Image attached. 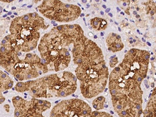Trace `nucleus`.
Listing matches in <instances>:
<instances>
[{
    "instance_id": "obj_1",
    "label": "nucleus",
    "mask_w": 156,
    "mask_h": 117,
    "mask_svg": "<svg viewBox=\"0 0 156 117\" xmlns=\"http://www.w3.org/2000/svg\"><path fill=\"white\" fill-rule=\"evenodd\" d=\"M150 53L133 48L109 76L114 110L120 117H140L143 112L141 84L146 77Z\"/></svg>"
},
{
    "instance_id": "obj_2",
    "label": "nucleus",
    "mask_w": 156,
    "mask_h": 117,
    "mask_svg": "<svg viewBox=\"0 0 156 117\" xmlns=\"http://www.w3.org/2000/svg\"><path fill=\"white\" fill-rule=\"evenodd\" d=\"M72 54L82 95L86 98L98 96L105 90L109 78L108 68L101 48L84 37L76 44Z\"/></svg>"
},
{
    "instance_id": "obj_3",
    "label": "nucleus",
    "mask_w": 156,
    "mask_h": 117,
    "mask_svg": "<svg viewBox=\"0 0 156 117\" xmlns=\"http://www.w3.org/2000/svg\"><path fill=\"white\" fill-rule=\"evenodd\" d=\"M84 36L78 25H62V29L54 28L41 39L38 49L42 62L56 72L62 71L69 66L72 53L76 42Z\"/></svg>"
},
{
    "instance_id": "obj_4",
    "label": "nucleus",
    "mask_w": 156,
    "mask_h": 117,
    "mask_svg": "<svg viewBox=\"0 0 156 117\" xmlns=\"http://www.w3.org/2000/svg\"><path fill=\"white\" fill-rule=\"evenodd\" d=\"M46 28L44 20L36 12L15 18L10 27L11 45L17 53L31 51L37 46L40 30Z\"/></svg>"
},
{
    "instance_id": "obj_5",
    "label": "nucleus",
    "mask_w": 156,
    "mask_h": 117,
    "mask_svg": "<svg viewBox=\"0 0 156 117\" xmlns=\"http://www.w3.org/2000/svg\"><path fill=\"white\" fill-rule=\"evenodd\" d=\"M37 8L46 18L64 23L76 20L81 12L78 6L64 3L60 1H44Z\"/></svg>"
},
{
    "instance_id": "obj_6",
    "label": "nucleus",
    "mask_w": 156,
    "mask_h": 117,
    "mask_svg": "<svg viewBox=\"0 0 156 117\" xmlns=\"http://www.w3.org/2000/svg\"><path fill=\"white\" fill-rule=\"evenodd\" d=\"M48 98H65L76 92L77 78L73 73L63 71L45 76Z\"/></svg>"
},
{
    "instance_id": "obj_7",
    "label": "nucleus",
    "mask_w": 156,
    "mask_h": 117,
    "mask_svg": "<svg viewBox=\"0 0 156 117\" xmlns=\"http://www.w3.org/2000/svg\"><path fill=\"white\" fill-rule=\"evenodd\" d=\"M48 71L47 66L42 62L37 55L28 53L24 59L18 60L10 73L14 76L16 80L23 81L37 78Z\"/></svg>"
},
{
    "instance_id": "obj_8",
    "label": "nucleus",
    "mask_w": 156,
    "mask_h": 117,
    "mask_svg": "<svg viewBox=\"0 0 156 117\" xmlns=\"http://www.w3.org/2000/svg\"><path fill=\"white\" fill-rule=\"evenodd\" d=\"M15 108L14 117H45L43 112L51 106L50 101L32 98L26 100L19 96L12 98Z\"/></svg>"
},
{
    "instance_id": "obj_9",
    "label": "nucleus",
    "mask_w": 156,
    "mask_h": 117,
    "mask_svg": "<svg viewBox=\"0 0 156 117\" xmlns=\"http://www.w3.org/2000/svg\"><path fill=\"white\" fill-rule=\"evenodd\" d=\"M92 112L90 105L79 99L64 100L54 107L50 117H86Z\"/></svg>"
},
{
    "instance_id": "obj_10",
    "label": "nucleus",
    "mask_w": 156,
    "mask_h": 117,
    "mask_svg": "<svg viewBox=\"0 0 156 117\" xmlns=\"http://www.w3.org/2000/svg\"><path fill=\"white\" fill-rule=\"evenodd\" d=\"M15 90L18 92H28L33 98H48L46 78L43 76L37 80L20 82L16 84Z\"/></svg>"
},
{
    "instance_id": "obj_11",
    "label": "nucleus",
    "mask_w": 156,
    "mask_h": 117,
    "mask_svg": "<svg viewBox=\"0 0 156 117\" xmlns=\"http://www.w3.org/2000/svg\"><path fill=\"white\" fill-rule=\"evenodd\" d=\"M106 42L108 50L112 52L120 51L124 47L120 36L114 33H111L109 34L107 37Z\"/></svg>"
},
{
    "instance_id": "obj_12",
    "label": "nucleus",
    "mask_w": 156,
    "mask_h": 117,
    "mask_svg": "<svg viewBox=\"0 0 156 117\" xmlns=\"http://www.w3.org/2000/svg\"><path fill=\"white\" fill-rule=\"evenodd\" d=\"M143 117H156V89L151 94L149 101L144 110Z\"/></svg>"
},
{
    "instance_id": "obj_13",
    "label": "nucleus",
    "mask_w": 156,
    "mask_h": 117,
    "mask_svg": "<svg viewBox=\"0 0 156 117\" xmlns=\"http://www.w3.org/2000/svg\"><path fill=\"white\" fill-rule=\"evenodd\" d=\"M14 81L8 75L0 70V93L12 88Z\"/></svg>"
},
{
    "instance_id": "obj_14",
    "label": "nucleus",
    "mask_w": 156,
    "mask_h": 117,
    "mask_svg": "<svg viewBox=\"0 0 156 117\" xmlns=\"http://www.w3.org/2000/svg\"><path fill=\"white\" fill-rule=\"evenodd\" d=\"M90 25L95 30H104L107 28V22L105 20L96 17L90 20Z\"/></svg>"
},
{
    "instance_id": "obj_15",
    "label": "nucleus",
    "mask_w": 156,
    "mask_h": 117,
    "mask_svg": "<svg viewBox=\"0 0 156 117\" xmlns=\"http://www.w3.org/2000/svg\"><path fill=\"white\" fill-rule=\"evenodd\" d=\"M105 98L104 96H99L94 99L92 105L96 110L103 109L105 107Z\"/></svg>"
},
{
    "instance_id": "obj_16",
    "label": "nucleus",
    "mask_w": 156,
    "mask_h": 117,
    "mask_svg": "<svg viewBox=\"0 0 156 117\" xmlns=\"http://www.w3.org/2000/svg\"><path fill=\"white\" fill-rule=\"evenodd\" d=\"M86 117H114L110 114L107 113L106 112L95 111L92 112L89 115Z\"/></svg>"
},
{
    "instance_id": "obj_17",
    "label": "nucleus",
    "mask_w": 156,
    "mask_h": 117,
    "mask_svg": "<svg viewBox=\"0 0 156 117\" xmlns=\"http://www.w3.org/2000/svg\"><path fill=\"white\" fill-rule=\"evenodd\" d=\"M118 62V58H115L112 59L111 60L110 62V66L112 68H114L116 66L117 63Z\"/></svg>"
},
{
    "instance_id": "obj_18",
    "label": "nucleus",
    "mask_w": 156,
    "mask_h": 117,
    "mask_svg": "<svg viewBox=\"0 0 156 117\" xmlns=\"http://www.w3.org/2000/svg\"><path fill=\"white\" fill-rule=\"evenodd\" d=\"M5 98L4 97L2 93H0V104H2L4 101H5Z\"/></svg>"
},
{
    "instance_id": "obj_19",
    "label": "nucleus",
    "mask_w": 156,
    "mask_h": 117,
    "mask_svg": "<svg viewBox=\"0 0 156 117\" xmlns=\"http://www.w3.org/2000/svg\"><path fill=\"white\" fill-rule=\"evenodd\" d=\"M4 107L5 108L6 110L7 109H9V105H5L4 106Z\"/></svg>"
},
{
    "instance_id": "obj_20",
    "label": "nucleus",
    "mask_w": 156,
    "mask_h": 117,
    "mask_svg": "<svg viewBox=\"0 0 156 117\" xmlns=\"http://www.w3.org/2000/svg\"><path fill=\"white\" fill-rule=\"evenodd\" d=\"M110 9H106V12H108L109 11H110Z\"/></svg>"
},
{
    "instance_id": "obj_21",
    "label": "nucleus",
    "mask_w": 156,
    "mask_h": 117,
    "mask_svg": "<svg viewBox=\"0 0 156 117\" xmlns=\"http://www.w3.org/2000/svg\"><path fill=\"white\" fill-rule=\"evenodd\" d=\"M16 9V8L15 7H12V9Z\"/></svg>"
},
{
    "instance_id": "obj_22",
    "label": "nucleus",
    "mask_w": 156,
    "mask_h": 117,
    "mask_svg": "<svg viewBox=\"0 0 156 117\" xmlns=\"http://www.w3.org/2000/svg\"><path fill=\"white\" fill-rule=\"evenodd\" d=\"M12 14V12H9L8 13V15H10Z\"/></svg>"
},
{
    "instance_id": "obj_23",
    "label": "nucleus",
    "mask_w": 156,
    "mask_h": 117,
    "mask_svg": "<svg viewBox=\"0 0 156 117\" xmlns=\"http://www.w3.org/2000/svg\"><path fill=\"white\" fill-rule=\"evenodd\" d=\"M108 14L111 17H112V14H110V13H109Z\"/></svg>"
},
{
    "instance_id": "obj_24",
    "label": "nucleus",
    "mask_w": 156,
    "mask_h": 117,
    "mask_svg": "<svg viewBox=\"0 0 156 117\" xmlns=\"http://www.w3.org/2000/svg\"><path fill=\"white\" fill-rule=\"evenodd\" d=\"M11 18H14V16H13V15H12V16H11Z\"/></svg>"
},
{
    "instance_id": "obj_25",
    "label": "nucleus",
    "mask_w": 156,
    "mask_h": 117,
    "mask_svg": "<svg viewBox=\"0 0 156 117\" xmlns=\"http://www.w3.org/2000/svg\"><path fill=\"white\" fill-rule=\"evenodd\" d=\"M94 38H95V39H96V38H97V36H94Z\"/></svg>"
},
{
    "instance_id": "obj_26",
    "label": "nucleus",
    "mask_w": 156,
    "mask_h": 117,
    "mask_svg": "<svg viewBox=\"0 0 156 117\" xmlns=\"http://www.w3.org/2000/svg\"><path fill=\"white\" fill-rule=\"evenodd\" d=\"M82 2H83V3H86V2H87V1H82Z\"/></svg>"
},
{
    "instance_id": "obj_27",
    "label": "nucleus",
    "mask_w": 156,
    "mask_h": 117,
    "mask_svg": "<svg viewBox=\"0 0 156 117\" xmlns=\"http://www.w3.org/2000/svg\"><path fill=\"white\" fill-rule=\"evenodd\" d=\"M6 16H7V15H5L4 16H3V17H6Z\"/></svg>"
},
{
    "instance_id": "obj_28",
    "label": "nucleus",
    "mask_w": 156,
    "mask_h": 117,
    "mask_svg": "<svg viewBox=\"0 0 156 117\" xmlns=\"http://www.w3.org/2000/svg\"><path fill=\"white\" fill-rule=\"evenodd\" d=\"M136 17L137 18H139V17H140V16H139V15H137Z\"/></svg>"
},
{
    "instance_id": "obj_29",
    "label": "nucleus",
    "mask_w": 156,
    "mask_h": 117,
    "mask_svg": "<svg viewBox=\"0 0 156 117\" xmlns=\"http://www.w3.org/2000/svg\"><path fill=\"white\" fill-rule=\"evenodd\" d=\"M103 7H104L105 9H106V6H105V5H103Z\"/></svg>"
},
{
    "instance_id": "obj_30",
    "label": "nucleus",
    "mask_w": 156,
    "mask_h": 117,
    "mask_svg": "<svg viewBox=\"0 0 156 117\" xmlns=\"http://www.w3.org/2000/svg\"><path fill=\"white\" fill-rule=\"evenodd\" d=\"M54 26H57V24H54Z\"/></svg>"
},
{
    "instance_id": "obj_31",
    "label": "nucleus",
    "mask_w": 156,
    "mask_h": 117,
    "mask_svg": "<svg viewBox=\"0 0 156 117\" xmlns=\"http://www.w3.org/2000/svg\"><path fill=\"white\" fill-rule=\"evenodd\" d=\"M101 15L104 14V13H103V12H101Z\"/></svg>"
},
{
    "instance_id": "obj_32",
    "label": "nucleus",
    "mask_w": 156,
    "mask_h": 117,
    "mask_svg": "<svg viewBox=\"0 0 156 117\" xmlns=\"http://www.w3.org/2000/svg\"><path fill=\"white\" fill-rule=\"evenodd\" d=\"M32 7V6H28V7Z\"/></svg>"
},
{
    "instance_id": "obj_33",
    "label": "nucleus",
    "mask_w": 156,
    "mask_h": 117,
    "mask_svg": "<svg viewBox=\"0 0 156 117\" xmlns=\"http://www.w3.org/2000/svg\"><path fill=\"white\" fill-rule=\"evenodd\" d=\"M101 36H103V33H101Z\"/></svg>"
},
{
    "instance_id": "obj_34",
    "label": "nucleus",
    "mask_w": 156,
    "mask_h": 117,
    "mask_svg": "<svg viewBox=\"0 0 156 117\" xmlns=\"http://www.w3.org/2000/svg\"><path fill=\"white\" fill-rule=\"evenodd\" d=\"M119 31H120L121 30H120V28H119Z\"/></svg>"
},
{
    "instance_id": "obj_35",
    "label": "nucleus",
    "mask_w": 156,
    "mask_h": 117,
    "mask_svg": "<svg viewBox=\"0 0 156 117\" xmlns=\"http://www.w3.org/2000/svg\"><path fill=\"white\" fill-rule=\"evenodd\" d=\"M15 15H17V13H16V12H15Z\"/></svg>"
}]
</instances>
